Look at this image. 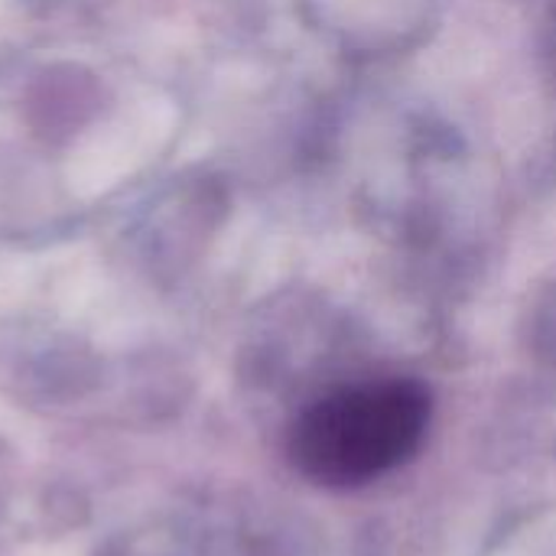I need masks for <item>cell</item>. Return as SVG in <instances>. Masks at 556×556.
<instances>
[{
    "mask_svg": "<svg viewBox=\"0 0 556 556\" xmlns=\"http://www.w3.org/2000/svg\"><path fill=\"white\" fill-rule=\"evenodd\" d=\"M430 424L417 381H371L316 401L290 433L296 469L326 489H355L407 463Z\"/></svg>",
    "mask_w": 556,
    "mask_h": 556,
    "instance_id": "6da1fadb",
    "label": "cell"
}]
</instances>
